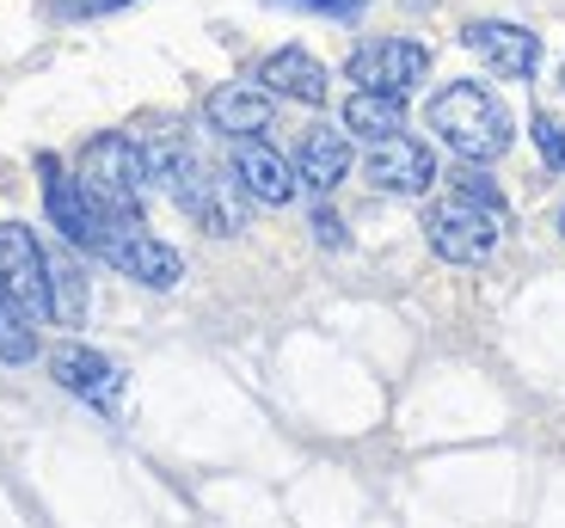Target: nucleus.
Returning a JSON list of instances; mask_svg holds the SVG:
<instances>
[{
    "label": "nucleus",
    "mask_w": 565,
    "mask_h": 528,
    "mask_svg": "<svg viewBox=\"0 0 565 528\" xmlns=\"http://www.w3.org/2000/svg\"><path fill=\"white\" fill-rule=\"evenodd\" d=\"M258 86L277 93V99H296V105H326V68L308 56V50H296V43L277 50V56H265Z\"/></svg>",
    "instance_id": "nucleus-14"
},
{
    "label": "nucleus",
    "mask_w": 565,
    "mask_h": 528,
    "mask_svg": "<svg viewBox=\"0 0 565 528\" xmlns=\"http://www.w3.org/2000/svg\"><path fill=\"white\" fill-rule=\"evenodd\" d=\"M504 222H510L504 203H486V197L455 185L449 197H437L424 209V240H430L437 258H449V265H486L498 252V240H504Z\"/></svg>",
    "instance_id": "nucleus-3"
},
{
    "label": "nucleus",
    "mask_w": 565,
    "mask_h": 528,
    "mask_svg": "<svg viewBox=\"0 0 565 528\" xmlns=\"http://www.w3.org/2000/svg\"><path fill=\"white\" fill-rule=\"evenodd\" d=\"M535 148L553 172H565V117L559 111H535Z\"/></svg>",
    "instance_id": "nucleus-19"
},
{
    "label": "nucleus",
    "mask_w": 565,
    "mask_h": 528,
    "mask_svg": "<svg viewBox=\"0 0 565 528\" xmlns=\"http://www.w3.org/2000/svg\"><path fill=\"white\" fill-rule=\"evenodd\" d=\"M430 129H437V142L455 148V160H473V166H492V160L510 154V111L498 105L492 86L480 80H455L443 86L437 99H430Z\"/></svg>",
    "instance_id": "nucleus-2"
},
{
    "label": "nucleus",
    "mask_w": 565,
    "mask_h": 528,
    "mask_svg": "<svg viewBox=\"0 0 565 528\" xmlns=\"http://www.w3.org/2000/svg\"><path fill=\"white\" fill-rule=\"evenodd\" d=\"M344 129L363 136V142H387V136L406 129V99H394V93H363L356 86L351 99H344Z\"/></svg>",
    "instance_id": "nucleus-16"
},
{
    "label": "nucleus",
    "mask_w": 565,
    "mask_h": 528,
    "mask_svg": "<svg viewBox=\"0 0 565 528\" xmlns=\"http://www.w3.org/2000/svg\"><path fill=\"white\" fill-rule=\"evenodd\" d=\"M141 160H148V185H160L198 228L210 234H241L246 228V185L234 179V166H215L210 154H198V142L179 123H148L136 136Z\"/></svg>",
    "instance_id": "nucleus-1"
},
{
    "label": "nucleus",
    "mask_w": 565,
    "mask_h": 528,
    "mask_svg": "<svg viewBox=\"0 0 565 528\" xmlns=\"http://www.w3.org/2000/svg\"><path fill=\"white\" fill-rule=\"evenodd\" d=\"M234 179L246 185V197L265 203V209H282V203L296 197V172L265 136H241L234 142Z\"/></svg>",
    "instance_id": "nucleus-11"
},
{
    "label": "nucleus",
    "mask_w": 565,
    "mask_h": 528,
    "mask_svg": "<svg viewBox=\"0 0 565 528\" xmlns=\"http://www.w3.org/2000/svg\"><path fill=\"white\" fill-rule=\"evenodd\" d=\"M270 7H296V13H326V19H363L369 0H270Z\"/></svg>",
    "instance_id": "nucleus-20"
},
{
    "label": "nucleus",
    "mask_w": 565,
    "mask_h": 528,
    "mask_svg": "<svg viewBox=\"0 0 565 528\" xmlns=\"http://www.w3.org/2000/svg\"><path fill=\"white\" fill-rule=\"evenodd\" d=\"M38 357V332H31V314L19 308L7 289H0V363H31Z\"/></svg>",
    "instance_id": "nucleus-18"
},
{
    "label": "nucleus",
    "mask_w": 565,
    "mask_h": 528,
    "mask_svg": "<svg viewBox=\"0 0 565 528\" xmlns=\"http://www.w3.org/2000/svg\"><path fill=\"white\" fill-rule=\"evenodd\" d=\"M74 185L105 215H141V203H148V160H141L136 136H99V142H86Z\"/></svg>",
    "instance_id": "nucleus-5"
},
{
    "label": "nucleus",
    "mask_w": 565,
    "mask_h": 528,
    "mask_svg": "<svg viewBox=\"0 0 565 528\" xmlns=\"http://www.w3.org/2000/svg\"><path fill=\"white\" fill-rule=\"evenodd\" d=\"M43 258H50V320L81 326L86 320V277H81V265H74L68 252H43Z\"/></svg>",
    "instance_id": "nucleus-17"
},
{
    "label": "nucleus",
    "mask_w": 565,
    "mask_h": 528,
    "mask_svg": "<svg viewBox=\"0 0 565 528\" xmlns=\"http://www.w3.org/2000/svg\"><path fill=\"white\" fill-rule=\"evenodd\" d=\"M93 258H105L111 271L136 277L141 289H172L184 277V258L172 252L167 240H154V234L141 228V215H105L93 209V246H86Z\"/></svg>",
    "instance_id": "nucleus-4"
},
{
    "label": "nucleus",
    "mask_w": 565,
    "mask_h": 528,
    "mask_svg": "<svg viewBox=\"0 0 565 528\" xmlns=\"http://www.w3.org/2000/svg\"><path fill=\"white\" fill-rule=\"evenodd\" d=\"M369 185L375 191H394V197H418V191H430V179H437V154L424 142H412V136H387V142H369Z\"/></svg>",
    "instance_id": "nucleus-9"
},
{
    "label": "nucleus",
    "mask_w": 565,
    "mask_h": 528,
    "mask_svg": "<svg viewBox=\"0 0 565 528\" xmlns=\"http://www.w3.org/2000/svg\"><path fill=\"white\" fill-rule=\"evenodd\" d=\"M38 179H43V209H50L56 234L86 252V246H93V203H86V191L62 172L56 154H38Z\"/></svg>",
    "instance_id": "nucleus-12"
},
{
    "label": "nucleus",
    "mask_w": 565,
    "mask_h": 528,
    "mask_svg": "<svg viewBox=\"0 0 565 528\" xmlns=\"http://www.w3.org/2000/svg\"><path fill=\"white\" fill-rule=\"evenodd\" d=\"M344 172H351V142H344V129L313 123L308 136H301V148H296V179L308 191H332Z\"/></svg>",
    "instance_id": "nucleus-15"
},
{
    "label": "nucleus",
    "mask_w": 565,
    "mask_h": 528,
    "mask_svg": "<svg viewBox=\"0 0 565 528\" xmlns=\"http://www.w3.org/2000/svg\"><path fill=\"white\" fill-rule=\"evenodd\" d=\"M313 228H320V240H326V246H339V240H344V234H339V215H326V209L313 215Z\"/></svg>",
    "instance_id": "nucleus-21"
},
{
    "label": "nucleus",
    "mask_w": 565,
    "mask_h": 528,
    "mask_svg": "<svg viewBox=\"0 0 565 528\" xmlns=\"http://www.w3.org/2000/svg\"><path fill=\"white\" fill-rule=\"evenodd\" d=\"M559 86H565V68H559Z\"/></svg>",
    "instance_id": "nucleus-23"
},
{
    "label": "nucleus",
    "mask_w": 565,
    "mask_h": 528,
    "mask_svg": "<svg viewBox=\"0 0 565 528\" xmlns=\"http://www.w3.org/2000/svg\"><path fill=\"white\" fill-rule=\"evenodd\" d=\"M50 375H56L68 394H81L86 406H99V412H117L124 406V369L111 357H99L93 344H56L50 351Z\"/></svg>",
    "instance_id": "nucleus-8"
},
{
    "label": "nucleus",
    "mask_w": 565,
    "mask_h": 528,
    "mask_svg": "<svg viewBox=\"0 0 565 528\" xmlns=\"http://www.w3.org/2000/svg\"><path fill=\"white\" fill-rule=\"evenodd\" d=\"M277 93H265V86H253V80H227V86H215L210 93V123L222 129V136H265L270 129V111H277Z\"/></svg>",
    "instance_id": "nucleus-13"
},
{
    "label": "nucleus",
    "mask_w": 565,
    "mask_h": 528,
    "mask_svg": "<svg viewBox=\"0 0 565 528\" xmlns=\"http://www.w3.org/2000/svg\"><path fill=\"white\" fill-rule=\"evenodd\" d=\"M467 50H473L492 74H504V80H529V74L541 68V37L523 25H504V19L467 25Z\"/></svg>",
    "instance_id": "nucleus-10"
},
{
    "label": "nucleus",
    "mask_w": 565,
    "mask_h": 528,
    "mask_svg": "<svg viewBox=\"0 0 565 528\" xmlns=\"http://www.w3.org/2000/svg\"><path fill=\"white\" fill-rule=\"evenodd\" d=\"M0 289L31 320H50V258H43L38 234L19 228V222H0Z\"/></svg>",
    "instance_id": "nucleus-7"
},
{
    "label": "nucleus",
    "mask_w": 565,
    "mask_h": 528,
    "mask_svg": "<svg viewBox=\"0 0 565 528\" xmlns=\"http://www.w3.org/2000/svg\"><path fill=\"white\" fill-rule=\"evenodd\" d=\"M559 234H565V209H559Z\"/></svg>",
    "instance_id": "nucleus-22"
},
{
    "label": "nucleus",
    "mask_w": 565,
    "mask_h": 528,
    "mask_svg": "<svg viewBox=\"0 0 565 528\" xmlns=\"http://www.w3.org/2000/svg\"><path fill=\"white\" fill-rule=\"evenodd\" d=\"M344 74H351L363 93H394V99H406L412 86L430 74V50L412 43V37H369L351 50Z\"/></svg>",
    "instance_id": "nucleus-6"
}]
</instances>
